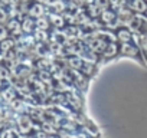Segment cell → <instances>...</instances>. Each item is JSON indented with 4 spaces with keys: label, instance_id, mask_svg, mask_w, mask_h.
Segmentation results:
<instances>
[{
    "label": "cell",
    "instance_id": "5",
    "mask_svg": "<svg viewBox=\"0 0 147 138\" xmlns=\"http://www.w3.org/2000/svg\"><path fill=\"white\" fill-rule=\"evenodd\" d=\"M9 76H10L9 69H7V68H5V66H0V81L9 79Z\"/></svg>",
    "mask_w": 147,
    "mask_h": 138
},
{
    "label": "cell",
    "instance_id": "11",
    "mask_svg": "<svg viewBox=\"0 0 147 138\" xmlns=\"http://www.w3.org/2000/svg\"><path fill=\"white\" fill-rule=\"evenodd\" d=\"M0 98H2V95H0Z\"/></svg>",
    "mask_w": 147,
    "mask_h": 138
},
{
    "label": "cell",
    "instance_id": "1",
    "mask_svg": "<svg viewBox=\"0 0 147 138\" xmlns=\"http://www.w3.org/2000/svg\"><path fill=\"white\" fill-rule=\"evenodd\" d=\"M134 35H136L137 43H138V46L141 49V53L144 56V60L147 62V29L143 30V32H137Z\"/></svg>",
    "mask_w": 147,
    "mask_h": 138
},
{
    "label": "cell",
    "instance_id": "2",
    "mask_svg": "<svg viewBox=\"0 0 147 138\" xmlns=\"http://www.w3.org/2000/svg\"><path fill=\"white\" fill-rule=\"evenodd\" d=\"M18 127H19V129H20L22 132L29 131V129L32 128V121H30V118H29L28 115H20L19 119H18Z\"/></svg>",
    "mask_w": 147,
    "mask_h": 138
},
{
    "label": "cell",
    "instance_id": "12",
    "mask_svg": "<svg viewBox=\"0 0 147 138\" xmlns=\"http://www.w3.org/2000/svg\"><path fill=\"white\" fill-rule=\"evenodd\" d=\"M25 2H28V0H25Z\"/></svg>",
    "mask_w": 147,
    "mask_h": 138
},
{
    "label": "cell",
    "instance_id": "7",
    "mask_svg": "<svg viewBox=\"0 0 147 138\" xmlns=\"http://www.w3.org/2000/svg\"><path fill=\"white\" fill-rule=\"evenodd\" d=\"M20 27H22V25H19V23L15 22V20L9 23V30H13V32H15V30H19Z\"/></svg>",
    "mask_w": 147,
    "mask_h": 138
},
{
    "label": "cell",
    "instance_id": "8",
    "mask_svg": "<svg viewBox=\"0 0 147 138\" xmlns=\"http://www.w3.org/2000/svg\"><path fill=\"white\" fill-rule=\"evenodd\" d=\"M2 135H3V137H18L19 134H18L16 131H12V129H9V131H6V132H3Z\"/></svg>",
    "mask_w": 147,
    "mask_h": 138
},
{
    "label": "cell",
    "instance_id": "6",
    "mask_svg": "<svg viewBox=\"0 0 147 138\" xmlns=\"http://www.w3.org/2000/svg\"><path fill=\"white\" fill-rule=\"evenodd\" d=\"M32 25H33V22H32L30 19H26V20L23 22V25H22V29H23L25 32H29V30L32 29Z\"/></svg>",
    "mask_w": 147,
    "mask_h": 138
},
{
    "label": "cell",
    "instance_id": "4",
    "mask_svg": "<svg viewBox=\"0 0 147 138\" xmlns=\"http://www.w3.org/2000/svg\"><path fill=\"white\" fill-rule=\"evenodd\" d=\"M30 15L32 16H36V17H40L43 15V7L42 5H35L32 9H30Z\"/></svg>",
    "mask_w": 147,
    "mask_h": 138
},
{
    "label": "cell",
    "instance_id": "9",
    "mask_svg": "<svg viewBox=\"0 0 147 138\" xmlns=\"http://www.w3.org/2000/svg\"><path fill=\"white\" fill-rule=\"evenodd\" d=\"M7 19V15H6V12L2 9V7H0V22H5Z\"/></svg>",
    "mask_w": 147,
    "mask_h": 138
},
{
    "label": "cell",
    "instance_id": "3",
    "mask_svg": "<svg viewBox=\"0 0 147 138\" xmlns=\"http://www.w3.org/2000/svg\"><path fill=\"white\" fill-rule=\"evenodd\" d=\"M0 48H2V50L6 53L7 50H10L12 48H13V40H10V39H3L2 42H0Z\"/></svg>",
    "mask_w": 147,
    "mask_h": 138
},
{
    "label": "cell",
    "instance_id": "10",
    "mask_svg": "<svg viewBox=\"0 0 147 138\" xmlns=\"http://www.w3.org/2000/svg\"><path fill=\"white\" fill-rule=\"evenodd\" d=\"M5 38H6V30H5V27L0 26V40H3Z\"/></svg>",
    "mask_w": 147,
    "mask_h": 138
}]
</instances>
